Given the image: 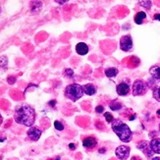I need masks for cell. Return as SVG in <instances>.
Here are the masks:
<instances>
[{
  "label": "cell",
  "instance_id": "12",
  "mask_svg": "<svg viewBox=\"0 0 160 160\" xmlns=\"http://www.w3.org/2000/svg\"><path fill=\"white\" fill-rule=\"evenodd\" d=\"M76 51L79 55H86L88 52V46L85 43H79L76 45Z\"/></svg>",
  "mask_w": 160,
  "mask_h": 160
},
{
  "label": "cell",
  "instance_id": "27",
  "mask_svg": "<svg viewBox=\"0 0 160 160\" xmlns=\"http://www.w3.org/2000/svg\"><path fill=\"white\" fill-rule=\"evenodd\" d=\"M7 82L10 83V85H12V83H14L16 82V78L15 77H9L7 79Z\"/></svg>",
  "mask_w": 160,
  "mask_h": 160
},
{
  "label": "cell",
  "instance_id": "30",
  "mask_svg": "<svg viewBox=\"0 0 160 160\" xmlns=\"http://www.w3.org/2000/svg\"><path fill=\"white\" fill-rule=\"evenodd\" d=\"M154 20H157V21H160V14H156L154 16Z\"/></svg>",
  "mask_w": 160,
  "mask_h": 160
},
{
  "label": "cell",
  "instance_id": "36",
  "mask_svg": "<svg viewBox=\"0 0 160 160\" xmlns=\"http://www.w3.org/2000/svg\"><path fill=\"white\" fill-rule=\"evenodd\" d=\"M156 115H157V117H158L159 119H160V109H159V110H157V111H156Z\"/></svg>",
  "mask_w": 160,
  "mask_h": 160
},
{
  "label": "cell",
  "instance_id": "8",
  "mask_svg": "<svg viewBox=\"0 0 160 160\" xmlns=\"http://www.w3.org/2000/svg\"><path fill=\"white\" fill-rule=\"evenodd\" d=\"M28 137L31 138L32 141H39V138L41 136V134H43V131H41L40 129H39L37 127H32V128H29L28 130Z\"/></svg>",
  "mask_w": 160,
  "mask_h": 160
},
{
  "label": "cell",
  "instance_id": "2",
  "mask_svg": "<svg viewBox=\"0 0 160 160\" xmlns=\"http://www.w3.org/2000/svg\"><path fill=\"white\" fill-rule=\"evenodd\" d=\"M112 130L114 132L118 138H120V141L123 142H130L132 141L133 133L131 131V129L127 125L123 123L120 120H114L112 122Z\"/></svg>",
  "mask_w": 160,
  "mask_h": 160
},
{
  "label": "cell",
  "instance_id": "3",
  "mask_svg": "<svg viewBox=\"0 0 160 160\" xmlns=\"http://www.w3.org/2000/svg\"><path fill=\"white\" fill-rule=\"evenodd\" d=\"M83 88L79 83H71V85L67 86L65 88L64 94L67 98L71 99L72 101H77L83 95Z\"/></svg>",
  "mask_w": 160,
  "mask_h": 160
},
{
  "label": "cell",
  "instance_id": "1",
  "mask_svg": "<svg viewBox=\"0 0 160 160\" xmlns=\"http://www.w3.org/2000/svg\"><path fill=\"white\" fill-rule=\"evenodd\" d=\"M14 119L18 124L32 127L36 121V111L29 105H20L15 109Z\"/></svg>",
  "mask_w": 160,
  "mask_h": 160
},
{
  "label": "cell",
  "instance_id": "34",
  "mask_svg": "<svg viewBox=\"0 0 160 160\" xmlns=\"http://www.w3.org/2000/svg\"><path fill=\"white\" fill-rule=\"evenodd\" d=\"M56 2L59 3V4H63V3H66L67 1H66V0H64V1H59V0H56Z\"/></svg>",
  "mask_w": 160,
  "mask_h": 160
},
{
  "label": "cell",
  "instance_id": "23",
  "mask_svg": "<svg viewBox=\"0 0 160 160\" xmlns=\"http://www.w3.org/2000/svg\"><path fill=\"white\" fill-rule=\"evenodd\" d=\"M104 117H105V120H106L107 123H112V122L114 121V117H113L111 113H109V112H105Z\"/></svg>",
  "mask_w": 160,
  "mask_h": 160
},
{
  "label": "cell",
  "instance_id": "15",
  "mask_svg": "<svg viewBox=\"0 0 160 160\" xmlns=\"http://www.w3.org/2000/svg\"><path fill=\"white\" fill-rule=\"evenodd\" d=\"M145 18H146L145 12H142V11L138 12V13H137V15L134 16V23L138 25H141Z\"/></svg>",
  "mask_w": 160,
  "mask_h": 160
},
{
  "label": "cell",
  "instance_id": "22",
  "mask_svg": "<svg viewBox=\"0 0 160 160\" xmlns=\"http://www.w3.org/2000/svg\"><path fill=\"white\" fill-rule=\"evenodd\" d=\"M64 76L66 78H69V79H72L74 77V71L70 68H67L64 70Z\"/></svg>",
  "mask_w": 160,
  "mask_h": 160
},
{
  "label": "cell",
  "instance_id": "16",
  "mask_svg": "<svg viewBox=\"0 0 160 160\" xmlns=\"http://www.w3.org/2000/svg\"><path fill=\"white\" fill-rule=\"evenodd\" d=\"M41 7H43V3L40 1H35V2H32L31 4V11L32 13H39L40 11Z\"/></svg>",
  "mask_w": 160,
  "mask_h": 160
},
{
  "label": "cell",
  "instance_id": "14",
  "mask_svg": "<svg viewBox=\"0 0 160 160\" xmlns=\"http://www.w3.org/2000/svg\"><path fill=\"white\" fill-rule=\"evenodd\" d=\"M83 92L87 95H94L96 94V87L92 83H87V85L83 87Z\"/></svg>",
  "mask_w": 160,
  "mask_h": 160
},
{
  "label": "cell",
  "instance_id": "11",
  "mask_svg": "<svg viewBox=\"0 0 160 160\" xmlns=\"http://www.w3.org/2000/svg\"><path fill=\"white\" fill-rule=\"evenodd\" d=\"M149 145L153 153H158V154L160 153V138H159L151 140V141L149 142Z\"/></svg>",
  "mask_w": 160,
  "mask_h": 160
},
{
  "label": "cell",
  "instance_id": "37",
  "mask_svg": "<svg viewBox=\"0 0 160 160\" xmlns=\"http://www.w3.org/2000/svg\"><path fill=\"white\" fill-rule=\"evenodd\" d=\"M151 160H160V157H158V156L157 157H153Z\"/></svg>",
  "mask_w": 160,
  "mask_h": 160
},
{
  "label": "cell",
  "instance_id": "33",
  "mask_svg": "<svg viewBox=\"0 0 160 160\" xmlns=\"http://www.w3.org/2000/svg\"><path fill=\"white\" fill-rule=\"evenodd\" d=\"M6 140V138L5 137H0V142H2V141H5Z\"/></svg>",
  "mask_w": 160,
  "mask_h": 160
},
{
  "label": "cell",
  "instance_id": "10",
  "mask_svg": "<svg viewBox=\"0 0 160 160\" xmlns=\"http://www.w3.org/2000/svg\"><path fill=\"white\" fill-rule=\"evenodd\" d=\"M116 90H117V94L121 96L127 95L130 92V86L127 83H121L116 87Z\"/></svg>",
  "mask_w": 160,
  "mask_h": 160
},
{
  "label": "cell",
  "instance_id": "20",
  "mask_svg": "<svg viewBox=\"0 0 160 160\" xmlns=\"http://www.w3.org/2000/svg\"><path fill=\"white\" fill-rule=\"evenodd\" d=\"M153 97L155 98V100H157L158 102H160V87H155L153 90Z\"/></svg>",
  "mask_w": 160,
  "mask_h": 160
},
{
  "label": "cell",
  "instance_id": "29",
  "mask_svg": "<svg viewBox=\"0 0 160 160\" xmlns=\"http://www.w3.org/2000/svg\"><path fill=\"white\" fill-rule=\"evenodd\" d=\"M55 103H56V101H55V100H52V101H49V105H51V107H53L54 106V105H55Z\"/></svg>",
  "mask_w": 160,
  "mask_h": 160
},
{
  "label": "cell",
  "instance_id": "39",
  "mask_svg": "<svg viewBox=\"0 0 160 160\" xmlns=\"http://www.w3.org/2000/svg\"><path fill=\"white\" fill-rule=\"evenodd\" d=\"M48 160H53V159H48Z\"/></svg>",
  "mask_w": 160,
  "mask_h": 160
},
{
  "label": "cell",
  "instance_id": "38",
  "mask_svg": "<svg viewBox=\"0 0 160 160\" xmlns=\"http://www.w3.org/2000/svg\"><path fill=\"white\" fill-rule=\"evenodd\" d=\"M56 160H60V158H57V159H56Z\"/></svg>",
  "mask_w": 160,
  "mask_h": 160
},
{
  "label": "cell",
  "instance_id": "28",
  "mask_svg": "<svg viewBox=\"0 0 160 160\" xmlns=\"http://www.w3.org/2000/svg\"><path fill=\"white\" fill-rule=\"evenodd\" d=\"M69 148H70L71 150L76 149V145H75V144H70V145H69Z\"/></svg>",
  "mask_w": 160,
  "mask_h": 160
},
{
  "label": "cell",
  "instance_id": "24",
  "mask_svg": "<svg viewBox=\"0 0 160 160\" xmlns=\"http://www.w3.org/2000/svg\"><path fill=\"white\" fill-rule=\"evenodd\" d=\"M54 127H55V129L58 130V131H63V130H64V126H63V124L59 121L54 122Z\"/></svg>",
  "mask_w": 160,
  "mask_h": 160
},
{
  "label": "cell",
  "instance_id": "35",
  "mask_svg": "<svg viewBox=\"0 0 160 160\" xmlns=\"http://www.w3.org/2000/svg\"><path fill=\"white\" fill-rule=\"evenodd\" d=\"M134 118H136V115L133 114V116H132V117H130V118H129V120H131V121H132V120H134Z\"/></svg>",
  "mask_w": 160,
  "mask_h": 160
},
{
  "label": "cell",
  "instance_id": "32",
  "mask_svg": "<svg viewBox=\"0 0 160 160\" xmlns=\"http://www.w3.org/2000/svg\"><path fill=\"white\" fill-rule=\"evenodd\" d=\"M131 160H141V159L140 157H138V156H134Z\"/></svg>",
  "mask_w": 160,
  "mask_h": 160
},
{
  "label": "cell",
  "instance_id": "26",
  "mask_svg": "<svg viewBox=\"0 0 160 160\" xmlns=\"http://www.w3.org/2000/svg\"><path fill=\"white\" fill-rule=\"evenodd\" d=\"M95 126H96V128L99 129V130H102V129L104 128V126H103V124L101 123V121H97V122H96Z\"/></svg>",
  "mask_w": 160,
  "mask_h": 160
},
{
  "label": "cell",
  "instance_id": "31",
  "mask_svg": "<svg viewBox=\"0 0 160 160\" xmlns=\"http://www.w3.org/2000/svg\"><path fill=\"white\" fill-rule=\"evenodd\" d=\"M98 152H99V153H104V152H105V148H100V149L98 150Z\"/></svg>",
  "mask_w": 160,
  "mask_h": 160
},
{
  "label": "cell",
  "instance_id": "19",
  "mask_svg": "<svg viewBox=\"0 0 160 160\" xmlns=\"http://www.w3.org/2000/svg\"><path fill=\"white\" fill-rule=\"evenodd\" d=\"M8 66V59L6 56H1L0 57V69L2 70H7Z\"/></svg>",
  "mask_w": 160,
  "mask_h": 160
},
{
  "label": "cell",
  "instance_id": "25",
  "mask_svg": "<svg viewBox=\"0 0 160 160\" xmlns=\"http://www.w3.org/2000/svg\"><path fill=\"white\" fill-rule=\"evenodd\" d=\"M103 111H104L103 106H101V105H98V106H96V108H95V112L96 113H102Z\"/></svg>",
  "mask_w": 160,
  "mask_h": 160
},
{
  "label": "cell",
  "instance_id": "5",
  "mask_svg": "<svg viewBox=\"0 0 160 160\" xmlns=\"http://www.w3.org/2000/svg\"><path fill=\"white\" fill-rule=\"evenodd\" d=\"M120 48L123 51H131L133 49V39L131 36H123L120 39Z\"/></svg>",
  "mask_w": 160,
  "mask_h": 160
},
{
  "label": "cell",
  "instance_id": "21",
  "mask_svg": "<svg viewBox=\"0 0 160 160\" xmlns=\"http://www.w3.org/2000/svg\"><path fill=\"white\" fill-rule=\"evenodd\" d=\"M138 4H140L141 6L146 8V9H150L151 5H152V2L148 1V0H145V1H138Z\"/></svg>",
  "mask_w": 160,
  "mask_h": 160
},
{
  "label": "cell",
  "instance_id": "4",
  "mask_svg": "<svg viewBox=\"0 0 160 160\" xmlns=\"http://www.w3.org/2000/svg\"><path fill=\"white\" fill-rule=\"evenodd\" d=\"M147 90V85L142 81V80H136L133 83L132 90H133V95L138 96V95H144Z\"/></svg>",
  "mask_w": 160,
  "mask_h": 160
},
{
  "label": "cell",
  "instance_id": "7",
  "mask_svg": "<svg viewBox=\"0 0 160 160\" xmlns=\"http://www.w3.org/2000/svg\"><path fill=\"white\" fill-rule=\"evenodd\" d=\"M137 146H138V149H141L142 152L145 153V155L146 157L150 158V157L153 156V152H152V150H151L150 145H149V144H148L147 141H140V142H138V144L137 145Z\"/></svg>",
  "mask_w": 160,
  "mask_h": 160
},
{
  "label": "cell",
  "instance_id": "18",
  "mask_svg": "<svg viewBox=\"0 0 160 160\" xmlns=\"http://www.w3.org/2000/svg\"><path fill=\"white\" fill-rule=\"evenodd\" d=\"M104 73L106 75V77L113 78V77H116L119 72H118V69L116 68H107V69H105Z\"/></svg>",
  "mask_w": 160,
  "mask_h": 160
},
{
  "label": "cell",
  "instance_id": "17",
  "mask_svg": "<svg viewBox=\"0 0 160 160\" xmlns=\"http://www.w3.org/2000/svg\"><path fill=\"white\" fill-rule=\"evenodd\" d=\"M109 107H110V109L113 111H118V110H120V109H122L123 104L118 101V100H113V101H111L110 104H109Z\"/></svg>",
  "mask_w": 160,
  "mask_h": 160
},
{
  "label": "cell",
  "instance_id": "13",
  "mask_svg": "<svg viewBox=\"0 0 160 160\" xmlns=\"http://www.w3.org/2000/svg\"><path fill=\"white\" fill-rule=\"evenodd\" d=\"M149 73L151 75V78L154 79L156 82L160 83V67H158V66L151 67L149 70Z\"/></svg>",
  "mask_w": 160,
  "mask_h": 160
},
{
  "label": "cell",
  "instance_id": "6",
  "mask_svg": "<svg viewBox=\"0 0 160 160\" xmlns=\"http://www.w3.org/2000/svg\"><path fill=\"white\" fill-rule=\"evenodd\" d=\"M115 154L118 159L120 160H126L128 159L130 155V147L127 145H120L118 146L115 150Z\"/></svg>",
  "mask_w": 160,
  "mask_h": 160
},
{
  "label": "cell",
  "instance_id": "9",
  "mask_svg": "<svg viewBox=\"0 0 160 160\" xmlns=\"http://www.w3.org/2000/svg\"><path fill=\"white\" fill-rule=\"evenodd\" d=\"M97 145V141L94 137H87L83 140V145L87 149H94Z\"/></svg>",
  "mask_w": 160,
  "mask_h": 160
}]
</instances>
